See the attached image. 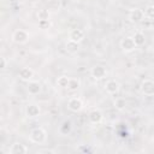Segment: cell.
Instances as JSON below:
<instances>
[{
  "label": "cell",
  "mask_w": 154,
  "mask_h": 154,
  "mask_svg": "<svg viewBox=\"0 0 154 154\" xmlns=\"http://www.w3.org/2000/svg\"><path fill=\"white\" fill-rule=\"evenodd\" d=\"M17 1H18V2H25L26 0H17Z\"/></svg>",
  "instance_id": "484cf974"
},
{
  "label": "cell",
  "mask_w": 154,
  "mask_h": 154,
  "mask_svg": "<svg viewBox=\"0 0 154 154\" xmlns=\"http://www.w3.org/2000/svg\"><path fill=\"white\" fill-rule=\"evenodd\" d=\"M37 153H40V154H54L55 152L52 149H42V150H38Z\"/></svg>",
  "instance_id": "d4e9b609"
},
{
  "label": "cell",
  "mask_w": 154,
  "mask_h": 154,
  "mask_svg": "<svg viewBox=\"0 0 154 154\" xmlns=\"http://www.w3.org/2000/svg\"><path fill=\"white\" fill-rule=\"evenodd\" d=\"M29 137H30V141H31V142L40 144V143H43V142L46 141L47 134H46V131H45L42 128H36V129L31 130Z\"/></svg>",
  "instance_id": "6da1fadb"
},
{
  "label": "cell",
  "mask_w": 154,
  "mask_h": 154,
  "mask_svg": "<svg viewBox=\"0 0 154 154\" xmlns=\"http://www.w3.org/2000/svg\"><path fill=\"white\" fill-rule=\"evenodd\" d=\"M28 40H29V34H28V31H25L23 29H17L12 34V41L14 43L22 45V43H25Z\"/></svg>",
  "instance_id": "7a4b0ae2"
},
{
  "label": "cell",
  "mask_w": 154,
  "mask_h": 154,
  "mask_svg": "<svg viewBox=\"0 0 154 154\" xmlns=\"http://www.w3.org/2000/svg\"><path fill=\"white\" fill-rule=\"evenodd\" d=\"M84 36H85L84 30H82V29H72L70 31V34H69V40L75 41V42H81V41H83Z\"/></svg>",
  "instance_id": "52a82bcc"
},
{
  "label": "cell",
  "mask_w": 154,
  "mask_h": 154,
  "mask_svg": "<svg viewBox=\"0 0 154 154\" xmlns=\"http://www.w3.org/2000/svg\"><path fill=\"white\" fill-rule=\"evenodd\" d=\"M69 78H70V77H67V76H60V77H58V78H57V84H58V87H60V88H66L67 82H69Z\"/></svg>",
  "instance_id": "44dd1931"
},
{
  "label": "cell",
  "mask_w": 154,
  "mask_h": 154,
  "mask_svg": "<svg viewBox=\"0 0 154 154\" xmlns=\"http://www.w3.org/2000/svg\"><path fill=\"white\" fill-rule=\"evenodd\" d=\"M114 107L118 109V111H123L125 109L126 107V100L124 97H117L114 100Z\"/></svg>",
  "instance_id": "ffe728a7"
},
{
  "label": "cell",
  "mask_w": 154,
  "mask_h": 154,
  "mask_svg": "<svg viewBox=\"0 0 154 154\" xmlns=\"http://www.w3.org/2000/svg\"><path fill=\"white\" fill-rule=\"evenodd\" d=\"M143 11L140 8H132L129 13V19L132 23H140L143 19Z\"/></svg>",
  "instance_id": "ba28073f"
},
{
  "label": "cell",
  "mask_w": 154,
  "mask_h": 154,
  "mask_svg": "<svg viewBox=\"0 0 154 154\" xmlns=\"http://www.w3.org/2000/svg\"><path fill=\"white\" fill-rule=\"evenodd\" d=\"M143 17L144 18H147L148 20H153V18H154V6L153 5H149V6H147L146 8H144V11H143Z\"/></svg>",
  "instance_id": "ac0fdd59"
},
{
  "label": "cell",
  "mask_w": 154,
  "mask_h": 154,
  "mask_svg": "<svg viewBox=\"0 0 154 154\" xmlns=\"http://www.w3.org/2000/svg\"><path fill=\"white\" fill-rule=\"evenodd\" d=\"M66 49H67V52H70V53L77 52V51L79 49V42H75V41L69 40V41L66 42Z\"/></svg>",
  "instance_id": "d6986e66"
},
{
  "label": "cell",
  "mask_w": 154,
  "mask_h": 154,
  "mask_svg": "<svg viewBox=\"0 0 154 154\" xmlns=\"http://www.w3.org/2000/svg\"><path fill=\"white\" fill-rule=\"evenodd\" d=\"M34 76V71L30 69V67H22L19 70V78L23 79V81H30Z\"/></svg>",
  "instance_id": "5bb4252c"
},
{
  "label": "cell",
  "mask_w": 154,
  "mask_h": 154,
  "mask_svg": "<svg viewBox=\"0 0 154 154\" xmlns=\"http://www.w3.org/2000/svg\"><path fill=\"white\" fill-rule=\"evenodd\" d=\"M90 73H91V76H93L95 79H102V78L106 77L107 71H106V69H105L103 66H101V65H95V66L91 67Z\"/></svg>",
  "instance_id": "8992f818"
},
{
  "label": "cell",
  "mask_w": 154,
  "mask_h": 154,
  "mask_svg": "<svg viewBox=\"0 0 154 154\" xmlns=\"http://www.w3.org/2000/svg\"><path fill=\"white\" fill-rule=\"evenodd\" d=\"M49 25H51L49 19H42V20H38V28H40V29H48Z\"/></svg>",
  "instance_id": "603a6c76"
},
{
  "label": "cell",
  "mask_w": 154,
  "mask_h": 154,
  "mask_svg": "<svg viewBox=\"0 0 154 154\" xmlns=\"http://www.w3.org/2000/svg\"><path fill=\"white\" fill-rule=\"evenodd\" d=\"M141 91L147 96L154 95V82L152 79H144L141 83Z\"/></svg>",
  "instance_id": "3957f363"
},
{
  "label": "cell",
  "mask_w": 154,
  "mask_h": 154,
  "mask_svg": "<svg viewBox=\"0 0 154 154\" xmlns=\"http://www.w3.org/2000/svg\"><path fill=\"white\" fill-rule=\"evenodd\" d=\"M25 113L29 118H36L40 116V107L35 103H30L25 108Z\"/></svg>",
  "instance_id": "8fae6325"
},
{
  "label": "cell",
  "mask_w": 154,
  "mask_h": 154,
  "mask_svg": "<svg viewBox=\"0 0 154 154\" xmlns=\"http://www.w3.org/2000/svg\"><path fill=\"white\" fill-rule=\"evenodd\" d=\"M120 48H122L124 52H126V53L135 51V49H136V45H135L132 37H124V38L120 41Z\"/></svg>",
  "instance_id": "5b68a950"
},
{
  "label": "cell",
  "mask_w": 154,
  "mask_h": 154,
  "mask_svg": "<svg viewBox=\"0 0 154 154\" xmlns=\"http://www.w3.org/2000/svg\"><path fill=\"white\" fill-rule=\"evenodd\" d=\"M11 154H25L28 152V148L22 143H13L8 150Z\"/></svg>",
  "instance_id": "4fadbf2b"
},
{
  "label": "cell",
  "mask_w": 154,
  "mask_h": 154,
  "mask_svg": "<svg viewBox=\"0 0 154 154\" xmlns=\"http://www.w3.org/2000/svg\"><path fill=\"white\" fill-rule=\"evenodd\" d=\"M42 90V87H41V83L37 82V81H30L28 83V93L30 95H37L40 94Z\"/></svg>",
  "instance_id": "30bf717a"
},
{
  "label": "cell",
  "mask_w": 154,
  "mask_h": 154,
  "mask_svg": "<svg viewBox=\"0 0 154 154\" xmlns=\"http://www.w3.org/2000/svg\"><path fill=\"white\" fill-rule=\"evenodd\" d=\"M79 87H81V82H79L78 78H69V82H67V85H66V88H67L69 90L75 91V90H77Z\"/></svg>",
  "instance_id": "2e32d148"
},
{
  "label": "cell",
  "mask_w": 154,
  "mask_h": 154,
  "mask_svg": "<svg viewBox=\"0 0 154 154\" xmlns=\"http://www.w3.org/2000/svg\"><path fill=\"white\" fill-rule=\"evenodd\" d=\"M67 108L72 112H79L83 108V101L79 97H71L67 101Z\"/></svg>",
  "instance_id": "277c9868"
},
{
  "label": "cell",
  "mask_w": 154,
  "mask_h": 154,
  "mask_svg": "<svg viewBox=\"0 0 154 154\" xmlns=\"http://www.w3.org/2000/svg\"><path fill=\"white\" fill-rule=\"evenodd\" d=\"M71 129H72L71 122L65 120V122H63V124L59 126V132H60L61 135H67V134H70Z\"/></svg>",
  "instance_id": "e0dca14e"
},
{
  "label": "cell",
  "mask_w": 154,
  "mask_h": 154,
  "mask_svg": "<svg viewBox=\"0 0 154 154\" xmlns=\"http://www.w3.org/2000/svg\"><path fill=\"white\" fill-rule=\"evenodd\" d=\"M119 83L116 79H108L105 84V89L108 94H117L119 90Z\"/></svg>",
  "instance_id": "9c48e42d"
},
{
  "label": "cell",
  "mask_w": 154,
  "mask_h": 154,
  "mask_svg": "<svg viewBox=\"0 0 154 154\" xmlns=\"http://www.w3.org/2000/svg\"><path fill=\"white\" fill-rule=\"evenodd\" d=\"M6 65H7L6 59H5L4 57H0V69H5V67H6Z\"/></svg>",
  "instance_id": "cb8c5ba5"
},
{
  "label": "cell",
  "mask_w": 154,
  "mask_h": 154,
  "mask_svg": "<svg viewBox=\"0 0 154 154\" xmlns=\"http://www.w3.org/2000/svg\"><path fill=\"white\" fill-rule=\"evenodd\" d=\"M132 40L136 45V47H140V46H143L144 42H146V37H144V34L141 32V31H137L135 32V35L132 36Z\"/></svg>",
  "instance_id": "9a60e30c"
},
{
  "label": "cell",
  "mask_w": 154,
  "mask_h": 154,
  "mask_svg": "<svg viewBox=\"0 0 154 154\" xmlns=\"http://www.w3.org/2000/svg\"><path fill=\"white\" fill-rule=\"evenodd\" d=\"M37 18H38V20L49 19V12H48V10H40L37 12Z\"/></svg>",
  "instance_id": "7402d4cb"
},
{
  "label": "cell",
  "mask_w": 154,
  "mask_h": 154,
  "mask_svg": "<svg viewBox=\"0 0 154 154\" xmlns=\"http://www.w3.org/2000/svg\"><path fill=\"white\" fill-rule=\"evenodd\" d=\"M1 17H2V13H1V11H0V19H1Z\"/></svg>",
  "instance_id": "4316f807"
},
{
  "label": "cell",
  "mask_w": 154,
  "mask_h": 154,
  "mask_svg": "<svg viewBox=\"0 0 154 154\" xmlns=\"http://www.w3.org/2000/svg\"><path fill=\"white\" fill-rule=\"evenodd\" d=\"M88 118H89V122H90V123H93V124H99V123H101L103 116H102V112H101V111H99V109H93V111H90Z\"/></svg>",
  "instance_id": "7c38bea8"
}]
</instances>
